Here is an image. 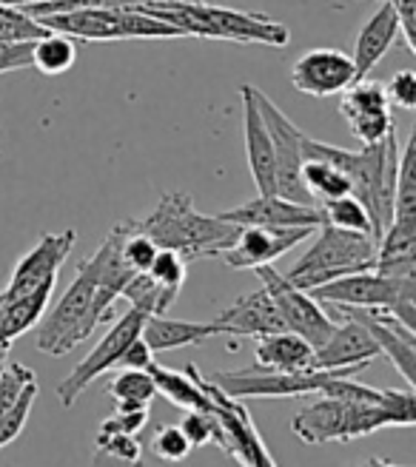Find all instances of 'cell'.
Listing matches in <instances>:
<instances>
[{"label":"cell","instance_id":"6da1fadb","mask_svg":"<svg viewBox=\"0 0 416 467\" xmlns=\"http://www.w3.org/2000/svg\"><path fill=\"white\" fill-rule=\"evenodd\" d=\"M413 388H385L380 402H348L322 396L291 419V431L306 445H322V441L359 439L382 428H413Z\"/></svg>","mask_w":416,"mask_h":467},{"label":"cell","instance_id":"7a4b0ae2","mask_svg":"<svg viewBox=\"0 0 416 467\" xmlns=\"http://www.w3.org/2000/svg\"><path fill=\"white\" fill-rule=\"evenodd\" d=\"M303 154L326 160L348 177L351 194L365 205L368 217H371V234L374 240H380V234L390 223V214H394V185H397V166H400L397 129L382 143L362 146V151L337 149L303 134Z\"/></svg>","mask_w":416,"mask_h":467},{"label":"cell","instance_id":"3957f363","mask_svg":"<svg viewBox=\"0 0 416 467\" xmlns=\"http://www.w3.org/2000/svg\"><path fill=\"white\" fill-rule=\"evenodd\" d=\"M134 231L146 234L157 248L177 251L186 263L220 256L225 248L234 245L240 225L223 220L220 214L208 217L194 208L192 194L166 192L143 220H129Z\"/></svg>","mask_w":416,"mask_h":467},{"label":"cell","instance_id":"277c9868","mask_svg":"<svg viewBox=\"0 0 416 467\" xmlns=\"http://www.w3.org/2000/svg\"><path fill=\"white\" fill-rule=\"evenodd\" d=\"M137 12H146L172 23L186 37H214V40H234V43H263V46H283L291 43V32L286 23L271 20L265 15L237 12L225 6H212L205 0H140Z\"/></svg>","mask_w":416,"mask_h":467},{"label":"cell","instance_id":"5b68a950","mask_svg":"<svg viewBox=\"0 0 416 467\" xmlns=\"http://www.w3.org/2000/svg\"><path fill=\"white\" fill-rule=\"evenodd\" d=\"M95 265L88 260L80 263L75 283L66 288V294L57 299V306L43 314L37 328V350L49 357H66L80 342H86L98 331V325L109 319V314L95 302Z\"/></svg>","mask_w":416,"mask_h":467},{"label":"cell","instance_id":"8992f818","mask_svg":"<svg viewBox=\"0 0 416 467\" xmlns=\"http://www.w3.org/2000/svg\"><path fill=\"white\" fill-rule=\"evenodd\" d=\"M374 260H377V240L371 234L345 231L322 223L314 245L286 274V279L296 288L311 291L322 283H331L337 276L374 268Z\"/></svg>","mask_w":416,"mask_h":467},{"label":"cell","instance_id":"52a82bcc","mask_svg":"<svg viewBox=\"0 0 416 467\" xmlns=\"http://www.w3.org/2000/svg\"><path fill=\"white\" fill-rule=\"evenodd\" d=\"M49 32L68 35L72 40H169L186 37L172 23L137 12L131 6L109 9V6H88V9H68L37 17Z\"/></svg>","mask_w":416,"mask_h":467},{"label":"cell","instance_id":"ba28073f","mask_svg":"<svg viewBox=\"0 0 416 467\" xmlns=\"http://www.w3.org/2000/svg\"><path fill=\"white\" fill-rule=\"evenodd\" d=\"M182 370H186L189 377L203 388V393L208 396V402H212V408H208V410L214 413L217 425H220V436H223L220 439V451L228 453L231 459H237L245 467H257V464L260 467H274L276 462H274L271 451L265 448V441H263L257 425H254L248 408H243L234 396L223 393L212 379L203 377L194 362L186 365Z\"/></svg>","mask_w":416,"mask_h":467},{"label":"cell","instance_id":"9c48e42d","mask_svg":"<svg viewBox=\"0 0 416 467\" xmlns=\"http://www.w3.org/2000/svg\"><path fill=\"white\" fill-rule=\"evenodd\" d=\"M339 368L322 370H268V368H245V370H217L212 379L223 393L234 400H294V396H317L328 377H334Z\"/></svg>","mask_w":416,"mask_h":467},{"label":"cell","instance_id":"30bf717a","mask_svg":"<svg viewBox=\"0 0 416 467\" xmlns=\"http://www.w3.org/2000/svg\"><path fill=\"white\" fill-rule=\"evenodd\" d=\"M254 100L265 120V129L271 134V146H274V171H276V194L294 200V202H311L314 197L306 192L303 182V129L294 126L291 117L276 106L265 91L254 88Z\"/></svg>","mask_w":416,"mask_h":467},{"label":"cell","instance_id":"8fae6325","mask_svg":"<svg viewBox=\"0 0 416 467\" xmlns=\"http://www.w3.org/2000/svg\"><path fill=\"white\" fill-rule=\"evenodd\" d=\"M143 322H146V314L143 311H137V308H129L118 322L111 325L109 334L88 350V357L68 373V377L57 385V396H60V405L63 408H72L78 400H80V393L95 382L100 373H106L109 368L114 365H120L123 354H126V348L131 345V339L140 337L143 331Z\"/></svg>","mask_w":416,"mask_h":467},{"label":"cell","instance_id":"7c38bea8","mask_svg":"<svg viewBox=\"0 0 416 467\" xmlns=\"http://www.w3.org/2000/svg\"><path fill=\"white\" fill-rule=\"evenodd\" d=\"M254 271H257L263 288L274 299L276 311H280L286 331L299 334L303 339H308L314 348H319L322 342L331 337L337 322L319 308V302L308 291L291 285L288 279L280 271H276L274 265H260V268H254Z\"/></svg>","mask_w":416,"mask_h":467},{"label":"cell","instance_id":"4fadbf2b","mask_svg":"<svg viewBox=\"0 0 416 467\" xmlns=\"http://www.w3.org/2000/svg\"><path fill=\"white\" fill-rule=\"evenodd\" d=\"M411 276H416V274H411ZM405 279L408 276H388V274L368 268V271L337 276L331 283H322V285L311 288L308 294L317 302H326V306H334V308H359V311L388 314L390 306H394V299L400 296Z\"/></svg>","mask_w":416,"mask_h":467},{"label":"cell","instance_id":"5bb4252c","mask_svg":"<svg viewBox=\"0 0 416 467\" xmlns=\"http://www.w3.org/2000/svg\"><path fill=\"white\" fill-rule=\"evenodd\" d=\"M317 228L294 225V228H268V225H243L237 240L231 248L220 254V260L228 268L237 271H254L260 265H274L283 254H288L294 245H299L306 237H311Z\"/></svg>","mask_w":416,"mask_h":467},{"label":"cell","instance_id":"9a60e30c","mask_svg":"<svg viewBox=\"0 0 416 467\" xmlns=\"http://www.w3.org/2000/svg\"><path fill=\"white\" fill-rule=\"evenodd\" d=\"M357 80L351 55L342 49H311L291 68V83L308 98H334Z\"/></svg>","mask_w":416,"mask_h":467},{"label":"cell","instance_id":"2e32d148","mask_svg":"<svg viewBox=\"0 0 416 467\" xmlns=\"http://www.w3.org/2000/svg\"><path fill=\"white\" fill-rule=\"evenodd\" d=\"M75 237H78V234L72 228H66L60 234H43L40 243L17 263L6 291L0 294V296H4V302L26 294L32 288L43 285V283H52V279H57L63 263L68 260V254H72V248H75Z\"/></svg>","mask_w":416,"mask_h":467},{"label":"cell","instance_id":"e0dca14e","mask_svg":"<svg viewBox=\"0 0 416 467\" xmlns=\"http://www.w3.org/2000/svg\"><path fill=\"white\" fill-rule=\"evenodd\" d=\"M223 220L234 225H268V228H319L322 225V208L311 202H294L280 194H257L254 200L243 202L240 208L231 212H220Z\"/></svg>","mask_w":416,"mask_h":467},{"label":"cell","instance_id":"ac0fdd59","mask_svg":"<svg viewBox=\"0 0 416 467\" xmlns=\"http://www.w3.org/2000/svg\"><path fill=\"white\" fill-rule=\"evenodd\" d=\"M377 357H382L377 339L368 334V328L357 317L345 314V319L339 325H334L331 337L319 348H314V362L311 365L322 368V370H331V368H368Z\"/></svg>","mask_w":416,"mask_h":467},{"label":"cell","instance_id":"d6986e66","mask_svg":"<svg viewBox=\"0 0 416 467\" xmlns=\"http://www.w3.org/2000/svg\"><path fill=\"white\" fill-rule=\"evenodd\" d=\"M345 314L357 317L368 334H371L380 345V354H385L394 368L402 373L408 388H416V331H408L397 319L377 311H359V308H339Z\"/></svg>","mask_w":416,"mask_h":467},{"label":"cell","instance_id":"ffe728a7","mask_svg":"<svg viewBox=\"0 0 416 467\" xmlns=\"http://www.w3.org/2000/svg\"><path fill=\"white\" fill-rule=\"evenodd\" d=\"M243 98V126H245V157L251 180L260 194H276V171H274V146L271 134L265 129V120L254 100V86L240 88Z\"/></svg>","mask_w":416,"mask_h":467},{"label":"cell","instance_id":"44dd1931","mask_svg":"<svg viewBox=\"0 0 416 467\" xmlns=\"http://www.w3.org/2000/svg\"><path fill=\"white\" fill-rule=\"evenodd\" d=\"M217 328L225 337H263L274 331H286L283 317L265 288L240 296L234 306L225 308L217 319Z\"/></svg>","mask_w":416,"mask_h":467},{"label":"cell","instance_id":"7402d4cb","mask_svg":"<svg viewBox=\"0 0 416 467\" xmlns=\"http://www.w3.org/2000/svg\"><path fill=\"white\" fill-rule=\"evenodd\" d=\"M400 37V20L397 12L390 6V0H382V6L371 15V20H365V26L357 35V46H354V68L357 78H368L374 68L382 63V57L388 55L390 46Z\"/></svg>","mask_w":416,"mask_h":467},{"label":"cell","instance_id":"603a6c76","mask_svg":"<svg viewBox=\"0 0 416 467\" xmlns=\"http://www.w3.org/2000/svg\"><path fill=\"white\" fill-rule=\"evenodd\" d=\"M140 337L154 354H166V350L200 345L212 337H220V328L217 322H186V319H172L166 314H149Z\"/></svg>","mask_w":416,"mask_h":467},{"label":"cell","instance_id":"cb8c5ba5","mask_svg":"<svg viewBox=\"0 0 416 467\" xmlns=\"http://www.w3.org/2000/svg\"><path fill=\"white\" fill-rule=\"evenodd\" d=\"M257 348H254V359L260 368L268 370H306L314 368V345L303 339L294 331H274L254 337Z\"/></svg>","mask_w":416,"mask_h":467},{"label":"cell","instance_id":"d4e9b609","mask_svg":"<svg viewBox=\"0 0 416 467\" xmlns=\"http://www.w3.org/2000/svg\"><path fill=\"white\" fill-rule=\"evenodd\" d=\"M55 283H43L26 294H20L15 299H6L4 308H0V342L12 345L17 337H23L29 328L40 322V317L49 308V299H52V291H55Z\"/></svg>","mask_w":416,"mask_h":467},{"label":"cell","instance_id":"484cf974","mask_svg":"<svg viewBox=\"0 0 416 467\" xmlns=\"http://www.w3.org/2000/svg\"><path fill=\"white\" fill-rule=\"evenodd\" d=\"M149 373L154 379L157 393L166 396L174 408H180V410H208V408H212V402H208V396L203 393V388L189 377L186 370H174V368H163V365L151 362Z\"/></svg>","mask_w":416,"mask_h":467},{"label":"cell","instance_id":"4316f807","mask_svg":"<svg viewBox=\"0 0 416 467\" xmlns=\"http://www.w3.org/2000/svg\"><path fill=\"white\" fill-rule=\"evenodd\" d=\"M78 60V46L68 35L46 32L43 37L32 40V66L46 78L66 75Z\"/></svg>","mask_w":416,"mask_h":467},{"label":"cell","instance_id":"83f0119b","mask_svg":"<svg viewBox=\"0 0 416 467\" xmlns=\"http://www.w3.org/2000/svg\"><path fill=\"white\" fill-rule=\"evenodd\" d=\"M177 294L180 291L166 288V285H160L157 279H151L149 271H137L120 291V296L129 302V306L137 308V311H143L146 317L149 314H166L169 306L177 299Z\"/></svg>","mask_w":416,"mask_h":467},{"label":"cell","instance_id":"f1b7e54d","mask_svg":"<svg viewBox=\"0 0 416 467\" xmlns=\"http://www.w3.org/2000/svg\"><path fill=\"white\" fill-rule=\"evenodd\" d=\"M109 396L118 405V410H131V408H149L151 400L157 396L154 379L149 370H134L126 368L123 373H118L111 382H109Z\"/></svg>","mask_w":416,"mask_h":467},{"label":"cell","instance_id":"f546056e","mask_svg":"<svg viewBox=\"0 0 416 467\" xmlns=\"http://www.w3.org/2000/svg\"><path fill=\"white\" fill-rule=\"evenodd\" d=\"M303 182H306V192L311 197H319L322 202L342 197V194H351V182L345 177L337 166L326 160H317V157H306L303 162Z\"/></svg>","mask_w":416,"mask_h":467},{"label":"cell","instance_id":"4dcf8cb0","mask_svg":"<svg viewBox=\"0 0 416 467\" xmlns=\"http://www.w3.org/2000/svg\"><path fill=\"white\" fill-rule=\"evenodd\" d=\"M348 120V129L354 134V140H359L362 146H374L382 143V140L397 129L394 114L388 109H365V111H348L342 114Z\"/></svg>","mask_w":416,"mask_h":467},{"label":"cell","instance_id":"1f68e13d","mask_svg":"<svg viewBox=\"0 0 416 467\" xmlns=\"http://www.w3.org/2000/svg\"><path fill=\"white\" fill-rule=\"evenodd\" d=\"M322 223L345 228V231L371 234V217H368L365 205L354 194H342V197L322 202ZM371 237H374V234H371Z\"/></svg>","mask_w":416,"mask_h":467},{"label":"cell","instance_id":"d6a6232c","mask_svg":"<svg viewBox=\"0 0 416 467\" xmlns=\"http://www.w3.org/2000/svg\"><path fill=\"white\" fill-rule=\"evenodd\" d=\"M46 29L43 23L32 15H26L20 6L0 4V43H20V40H37Z\"/></svg>","mask_w":416,"mask_h":467},{"label":"cell","instance_id":"836d02e7","mask_svg":"<svg viewBox=\"0 0 416 467\" xmlns=\"http://www.w3.org/2000/svg\"><path fill=\"white\" fill-rule=\"evenodd\" d=\"M35 400H37V382H32L26 390H23L20 400L6 413H0V451H4L6 445H12V441L20 436V431L26 428V419L32 413Z\"/></svg>","mask_w":416,"mask_h":467},{"label":"cell","instance_id":"e575fe53","mask_svg":"<svg viewBox=\"0 0 416 467\" xmlns=\"http://www.w3.org/2000/svg\"><path fill=\"white\" fill-rule=\"evenodd\" d=\"M149 276L157 279L160 285L180 291L182 283H186V260H182V256H180L177 251L160 248V251L154 254L151 265H149Z\"/></svg>","mask_w":416,"mask_h":467},{"label":"cell","instance_id":"d590c367","mask_svg":"<svg viewBox=\"0 0 416 467\" xmlns=\"http://www.w3.org/2000/svg\"><path fill=\"white\" fill-rule=\"evenodd\" d=\"M180 431L189 436L192 448H203L208 445V441H214V445L220 448V425L212 410H186V416H182L180 422Z\"/></svg>","mask_w":416,"mask_h":467},{"label":"cell","instance_id":"8d00e7d4","mask_svg":"<svg viewBox=\"0 0 416 467\" xmlns=\"http://www.w3.org/2000/svg\"><path fill=\"white\" fill-rule=\"evenodd\" d=\"M151 451L163 462H182L194 448H192L189 436L180 431V425H163V428H157V433L151 439Z\"/></svg>","mask_w":416,"mask_h":467},{"label":"cell","instance_id":"74e56055","mask_svg":"<svg viewBox=\"0 0 416 467\" xmlns=\"http://www.w3.org/2000/svg\"><path fill=\"white\" fill-rule=\"evenodd\" d=\"M98 451L134 464L140 459V441L134 439V433H111V431H98Z\"/></svg>","mask_w":416,"mask_h":467},{"label":"cell","instance_id":"f35d334b","mask_svg":"<svg viewBox=\"0 0 416 467\" xmlns=\"http://www.w3.org/2000/svg\"><path fill=\"white\" fill-rule=\"evenodd\" d=\"M385 98L397 109H405V111L416 109V72H411V68L397 72L385 86Z\"/></svg>","mask_w":416,"mask_h":467},{"label":"cell","instance_id":"ab89813d","mask_svg":"<svg viewBox=\"0 0 416 467\" xmlns=\"http://www.w3.org/2000/svg\"><path fill=\"white\" fill-rule=\"evenodd\" d=\"M149 422V408H131V410H118L114 416L103 419L100 431H111V433H140Z\"/></svg>","mask_w":416,"mask_h":467},{"label":"cell","instance_id":"60d3db41","mask_svg":"<svg viewBox=\"0 0 416 467\" xmlns=\"http://www.w3.org/2000/svg\"><path fill=\"white\" fill-rule=\"evenodd\" d=\"M32 66V40L20 43H0V75L17 72V68Z\"/></svg>","mask_w":416,"mask_h":467},{"label":"cell","instance_id":"b9f144b4","mask_svg":"<svg viewBox=\"0 0 416 467\" xmlns=\"http://www.w3.org/2000/svg\"><path fill=\"white\" fill-rule=\"evenodd\" d=\"M400 20V35L405 37L408 52H416V0H390Z\"/></svg>","mask_w":416,"mask_h":467},{"label":"cell","instance_id":"7bdbcfd3","mask_svg":"<svg viewBox=\"0 0 416 467\" xmlns=\"http://www.w3.org/2000/svg\"><path fill=\"white\" fill-rule=\"evenodd\" d=\"M151 362H154V350L143 342V337L131 339V345L126 348V354L120 359L123 368H134V370H149Z\"/></svg>","mask_w":416,"mask_h":467},{"label":"cell","instance_id":"ee69618b","mask_svg":"<svg viewBox=\"0 0 416 467\" xmlns=\"http://www.w3.org/2000/svg\"><path fill=\"white\" fill-rule=\"evenodd\" d=\"M6 362H9V345H6V342H0V370L6 368Z\"/></svg>","mask_w":416,"mask_h":467}]
</instances>
